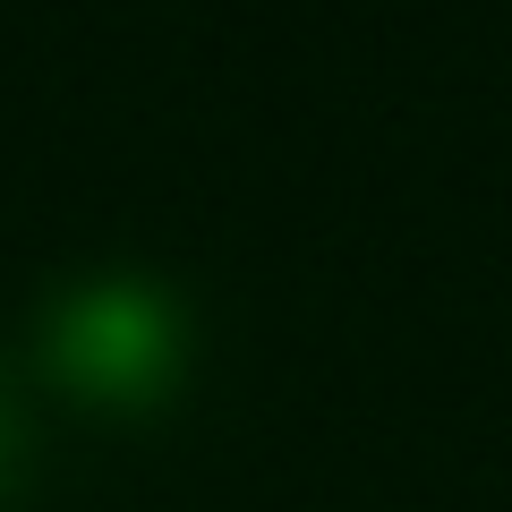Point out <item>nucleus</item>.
<instances>
[{
    "instance_id": "f257e3e1",
    "label": "nucleus",
    "mask_w": 512,
    "mask_h": 512,
    "mask_svg": "<svg viewBox=\"0 0 512 512\" xmlns=\"http://www.w3.org/2000/svg\"><path fill=\"white\" fill-rule=\"evenodd\" d=\"M52 367L77 393L103 402H146L180 367V316L154 291H86L52 316Z\"/></svg>"
}]
</instances>
